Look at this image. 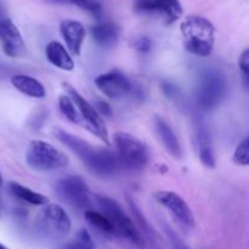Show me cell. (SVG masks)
<instances>
[{"instance_id": "1", "label": "cell", "mask_w": 249, "mask_h": 249, "mask_svg": "<svg viewBox=\"0 0 249 249\" xmlns=\"http://www.w3.org/2000/svg\"><path fill=\"white\" fill-rule=\"evenodd\" d=\"M56 139L70 148L91 174L99 178H112L118 173L119 165L114 152L108 148L95 147L87 140L78 138L63 129H53Z\"/></svg>"}, {"instance_id": "2", "label": "cell", "mask_w": 249, "mask_h": 249, "mask_svg": "<svg viewBox=\"0 0 249 249\" xmlns=\"http://www.w3.org/2000/svg\"><path fill=\"white\" fill-rule=\"evenodd\" d=\"M186 51L199 57L213 53L215 44V27L208 18L198 15L185 17L180 26Z\"/></svg>"}, {"instance_id": "3", "label": "cell", "mask_w": 249, "mask_h": 249, "mask_svg": "<svg viewBox=\"0 0 249 249\" xmlns=\"http://www.w3.org/2000/svg\"><path fill=\"white\" fill-rule=\"evenodd\" d=\"M94 198L97 206L100 207L101 213L113 225L116 235L122 236L140 249H145L147 247L145 238L141 235L135 221L123 211L122 206L116 199L105 196V195H95Z\"/></svg>"}, {"instance_id": "4", "label": "cell", "mask_w": 249, "mask_h": 249, "mask_svg": "<svg viewBox=\"0 0 249 249\" xmlns=\"http://www.w3.org/2000/svg\"><path fill=\"white\" fill-rule=\"evenodd\" d=\"M113 146L121 167L139 172L147 165L148 150L136 136L125 131H117L113 135Z\"/></svg>"}, {"instance_id": "5", "label": "cell", "mask_w": 249, "mask_h": 249, "mask_svg": "<svg viewBox=\"0 0 249 249\" xmlns=\"http://www.w3.org/2000/svg\"><path fill=\"white\" fill-rule=\"evenodd\" d=\"M228 90V80L223 73L215 70L206 71L196 89L197 106L203 112L213 111L225 100Z\"/></svg>"}, {"instance_id": "6", "label": "cell", "mask_w": 249, "mask_h": 249, "mask_svg": "<svg viewBox=\"0 0 249 249\" xmlns=\"http://www.w3.org/2000/svg\"><path fill=\"white\" fill-rule=\"evenodd\" d=\"M26 162L29 168L38 172H53L67 167L70 158L46 141L33 140L26 151Z\"/></svg>"}, {"instance_id": "7", "label": "cell", "mask_w": 249, "mask_h": 249, "mask_svg": "<svg viewBox=\"0 0 249 249\" xmlns=\"http://www.w3.org/2000/svg\"><path fill=\"white\" fill-rule=\"evenodd\" d=\"M36 226L45 237L60 240L68 235L72 228V221L62 207L55 203H48L39 213Z\"/></svg>"}, {"instance_id": "8", "label": "cell", "mask_w": 249, "mask_h": 249, "mask_svg": "<svg viewBox=\"0 0 249 249\" xmlns=\"http://www.w3.org/2000/svg\"><path fill=\"white\" fill-rule=\"evenodd\" d=\"M55 190L58 197L73 208L88 211L91 207V192L83 178L77 175L62 178L55 184Z\"/></svg>"}, {"instance_id": "9", "label": "cell", "mask_w": 249, "mask_h": 249, "mask_svg": "<svg viewBox=\"0 0 249 249\" xmlns=\"http://www.w3.org/2000/svg\"><path fill=\"white\" fill-rule=\"evenodd\" d=\"M63 88L66 89V91H67L68 96L71 97L73 104L77 107L80 118L87 123L88 128H89L100 140L104 141V142L108 146L109 143H111V141H109L108 130H107L106 124H105L104 119L100 116L99 112L96 111V108H95L87 99H84V96H82V95L78 92V90L74 89V87H72V85L68 84V83H63Z\"/></svg>"}, {"instance_id": "10", "label": "cell", "mask_w": 249, "mask_h": 249, "mask_svg": "<svg viewBox=\"0 0 249 249\" xmlns=\"http://www.w3.org/2000/svg\"><path fill=\"white\" fill-rule=\"evenodd\" d=\"M155 199L164 207L168 212L173 215V218L186 229H194L196 226V219H195L194 213H192L191 208L189 204L186 203L181 196L174 191H168V190H163V191H158L155 194Z\"/></svg>"}, {"instance_id": "11", "label": "cell", "mask_w": 249, "mask_h": 249, "mask_svg": "<svg viewBox=\"0 0 249 249\" xmlns=\"http://www.w3.org/2000/svg\"><path fill=\"white\" fill-rule=\"evenodd\" d=\"M0 45L6 56L19 58L26 55V44L16 24L10 18H0Z\"/></svg>"}, {"instance_id": "12", "label": "cell", "mask_w": 249, "mask_h": 249, "mask_svg": "<svg viewBox=\"0 0 249 249\" xmlns=\"http://www.w3.org/2000/svg\"><path fill=\"white\" fill-rule=\"evenodd\" d=\"M135 10L142 14L158 15L165 23H174L182 16L179 0H136Z\"/></svg>"}, {"instance_id": "13", "label": "cell", "mask_w": 249, "mask_h": 249, "mask_svg": "<svg viewBox=\"0 0 249 249\" xmlns=\"http://www.w3.org/2000/svg\"><path fill=\"white\" fill-rule=\"evenodd\" d=\"M95 85L105 96L109 99H119L125 96L133 88L129 78L119 71H109L104 74H100L95 79Z\"/></svg>"}, {"instance_id": "14", "label": "cell", "mask_w": 249, "mask_h": 249, "mask_svg": "<svg viewBox=\"0 0 249 249\" xmlns=\"http://www.w3.org/2000/svg\"><path fill=\"white\" fill-rule=\"evenodd\" d=\"M61 36L67 45L68 51L72 55H80L83 43L85 39V28L79 21L65 19L60 24Z\"/></svg>"}, {"instance_id": "15", "label": "cell", "mask_w": 249, "mask_h": 249, "mask_svg": "<svg viewBox=\"0 0 249 249\" xmlns=\"http://www.w3.org/2000/svg\"><path fill=\"white\" fill-rule=\"evenodd\" d=\"M153 122H155L156 133H157L158 138H160V142L163 143L167 152L174 158H177V160H180L182 155V150L174 129L164 118L160 116H156Z\"/></svg>"}, {"instance_id": "16", "label": "cell", "mask_w": 249, "mask_h": 249, "mask_svg": "<svg viewBox=\"0 0 249 249\" xmlns=\"http://www.w3.org/2000/svg\"><path fill=\"white\" fill-rule=\"evenodd\" d=\"M12 87L21 94L33 99H44L46 96L45 87L36 78L26 74H16L11 78Z\"/></svg>"}, {"instance_id": "17", "label": "cell", "mask_w": 249, "mask_h": 249, "mask_svg": "<svg viewBox=\"0 0 249 249\" xmlns=\"http://www.w3.org/2000/svg\"><path fill=\"white\" fill-rule=\"evenodd\" d=\"M46 58L51 65L62 71H72L74 68V61L67 49L58 41H50L45 48Z\"/></svg>"}, {"instance_id": "18", "label": "cell", "mask_w": 249, "mask_h": 249, "mask_svg": "<svg viewBox=\"0 0 249 249\" xmlns=\"http://www.w3.org/2000/svg\"><path fill=\"white\" fill-rule=\"evenodd\" d=\"M9 191L14 197L17 199L26 203L32 204V206H46L49 203V198L44 195L39 194V192L33 191L29 187L23 186L19 182L11 181L9 182Z\"/></svg>"}, {"instance_id": "19", "label": "cell", "mask_w": 249, "mask_h": 249, "mask_svg": "<svg viewBox=\"0 0 249 249\" xmlns=\"http://www.w3.org/2000/svg\"><path fill=\"white\" fill-rule=\"evenodd\" d=\"M90 32L94 40L101 46L113 45L118 39L119 34L118 28L112 22H101V23L95 24L91 27Z\"/></svg>"}, {"instance_id": "20", "label": "cell", "mask_w": 249, "mask_h": 249, "mask_svg": "<svg viewBox=\"0 0 249 249\" xmlns=\"http://www.w3.org/2000/svg\"><path fill=\"white\" fill-rule=\"evenodd\" d=\"M198 140H199V160H201L202 164L207 168H214L215 167V156H214L213 147H212L211 142H209L208 134L204 129H201L198 133Z\"/></svg>"}, {"instance_id": "21", "label": "cell", "mask_w": 249, "mask_h": 249, "mask_svg": "<svg viewBox=\"0 0 249 249\" xmlns=\"http://www.w3.org/2000/svg\"><path fill=\"white\" fill-rule=\"evenodd\" d=\"M84 216H85V220H87L92 228L101 231V232L105 233V235H116L113 225H112L111 221H109L108 219L101 213V212L88 209V211H85Z\"/></svg>"}, {"instance_id": "22", "label": "cell", "mask_w": 249, "mask_h": 249, "mask_svg": "<svg viewBox=\"0 0 249 249\" xmlns=\"http://www.w3.org/2000/svg\"><path fill=\"white\" fill-rule=\"evenodd\" d=\"M60 249H96L91 236L87 230L82 229L78 231L75 237L70 242L65 243Z\"/></svg>"}, {"instance_id": "23", "label": "cell", "mask_w": 249, "mask_h": 249, "mask_svg": "<svg viewBox=\"0 0 249 249\" xmlns=\"http://www.w3.org/2000/svg\"><path fill=\"white\" fill-rule=\"evenodd\" d=\"M58 107H60L61 113L70 122L77 124L82 122V118H80L77 107H75V105L73 104V101L71 100V97L68 95H61L58 97Z\"/></svg>"}, {"instance_id": "24", "label": "cell", "mask_w": 249, "mask_h": 249, "mask_svg": "<svg viewBox=\"0 0 249 249\" xmlns=\"http://www.w3.org/2000/svg\"><path fill=\"white\" fill-rule=\"evenodd\" d=\"M58 2H70V4L75 5L82 10H85L89 14L94 16H100L102 12V6L97 0H53Z\"/></svg>"}, {"instance_id": "25", "label": "cell", "mask_w": 249, "mask_h": 249, "mask_svg": "<svg viewBox=\"0 0 249 249\" xmlns=\"http://www.w3.org/2000/svg\"><path fill=\"white\" fill-rule=\"evenodd\" d=\"M232 160L235 164L247 167L249 163V140L245 138L235 148Z\"/></svg>"}, {"instance_id": "26", "label": "cell", "mask_w": 249, "mask_h": 249, "mask_svg": "<svg viewBox=\"0 0 249 249\" xmlns=\"http://www.w3.org/2000/svg\"><path fill=\"white\" fill-rule=\"evenodd\" d=\"M238 66H240V70L242 72V79L243 84L247 88L249 84V50L245 49L242 51V53L240 55L238 58Z\"/></svg>"}, {"instance_id": "27", "label": "cell", "mask_w": 249, "mask_h": 249, "mask_svg": "<svg viewBox=\"0 0 249 249\" xmlns=\"http://www.w3.org/2000/svg\"><path fill=\"white\" fill-rule=\"evenodd\" d=\"M152 48V41L147 36H141L135 41V49L140 53H148Z\"/></svg>"}, {"instance_id": "28", "label": "cell", "mask_w": 249, "mask_h": 249, "mask_svg": "<svg viewBox=\"0 0 249 249\" xmlns=\"http://www.w3.org/2000/svg\"><path fill=\"white\" fill-rule=\"evenodd\" d=\"M95 108H96V111L99 112L100 116H102V114H104V116H109V114H111V107H109L105 101L97 102Z\"/></svg>"}, {"instance_id": "29", "label": "cell", "mask_w": 249, "mask_h": 249, "mask_svg": "<svg viewBox=\"0 0 249 249\" xmlns=\"http://www.w3.org/2000/svg\"><path fill=\"white\" fill-rule=\"evenodd\" d=\"M0 249H9V248H7L6 246L2 245V243H0Z\"/></svg>"}, {"instance_id": "30", "label": "cell", "mask_w": 249, "mask_h": 249, "mask_svg": "<svg viewBox=\"0 0 249 249\" xmlns=\"http://www.w3.org/2000/svg\"><path fill=\"white\" fill-rule=\"evenodd\" d=\"M2 185V175H1V172H0V186Z\"/></svg>"}, {"instance_id": "31", "label": "cell", "mask_w": 249, "mask_h": 249, "mask_svg": "<svg viewBox=\"0 0 249 249\" xmlns=\"http://www.w3.org/2000/svg\"><path fill=\"white\" fill-rule=\"evenodd\" d=\"M0 211H1V204H0Z\"/></svg>"}]
</instances>
